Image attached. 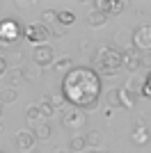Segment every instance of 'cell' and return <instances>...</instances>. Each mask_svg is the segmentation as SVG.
I'll return each mask as SVG.
<instances>
[{
    "mask_svg": "<svg viewBox=\"0 0 151 153\" xmlns=\"http://www.w3.org/2000/svg\"><path fill=\"white\" fill-rule=\"evenodd\" d=\"M62 94L76 110H94L101 96V78L94 69L73 66L62 78Z\"/></svg>",
    "mask_w": 151,
    "mask_h": 153,
    "instance_id": "6da1fadb",
    "label": "cell"
},
{
    "mask_svg": "<svg viewBox=\"0 0 151 153\" xmlns=\"http://www.w3.org/2000/svg\"><path fill=\"white\" fill-rule=\"evenodd\" d=\"M94 66H96L99 73H103V76H117L119 69L124 66V53L114 51L110 46H103V48H99L96 55H94Z\"/></svg>",
    "mask_w": 151,
    "mask_h": 153,
    "instance_id": "7a4b0ae2",
    "label": "cell"
},
{
    "mask_svg": "<svg viewBox=\"0 0 151 153\" xmlns=\"http://www.w3.org/2000/svg\"><path fill=\"white\" fill-rule=\"evenodd\" d=\"M23 37V30H21L19 21L14 19H2L0 21V44L2 46H9L14 41H19Z\"/></svg>",
    "mask_w": 151,
    "mask_h": 153,
    "instance_id": "3957f363",
    "label": "cell"
},
{
    "mask_svg": "<svg viewBox=\"0 0 151 153\" xmlns=\"http://www.w3.org/2000/svg\"><path fill=\"white\" fill-rule=\"evenodd\" d=\"M133 48L138 53H151V23L133 30Z\"/></svg>",
    "mask_w": 151,
    "mask_h": 153,
    "instance_id": "277c9868",
    "label": "cell"
},
{
    "mask_svg": "<svg viewBox=\"0 0 151 153\" xmlns=\"http://www.w3.org/2000/svg\"><path fill=\"white\" fill-rule=\"evenodd\" d=\"M23 37L34 46L46 44V39L50 37V30L44 25V23H30L28 27H23Z\"/></svg>",
    "mask_w": 151,
    "mask_h": 153,
    "instance_id": "5b68a950",
    "label": "cell"
},
{
    "mask_svg": "<svg viewBox=\"0 0 151 153\" xmlns=\"http://www.w3.org/2000/svg\"><path fill=\"white\" fill-rule=\"evenodd\" d=\"M53 59H55V51H53L48 44L34 46V51H32V62L37 64V66H48V64H53Z\"/></svg>",
    "mask_w": 151,
    "mask_h": 153,
    "instance_id": "8992f818",
    "label": "cell"
},
{
    "mask_svg": "<svg viewBox=\"0 0 151 153\" xmlns=\"http://www.w3.org/2000/svg\"><path fill=\"white\" fill-rule=\"evenodd\" d=\"M62 126L64 128H69V130H76V128H82L85 126V114H82V110H67L62 114Z\"/></svg>",
    "mask_w": 151,
    "mask_h": 153,
    "instance_id": "52a82bcc",
    "label": "cell"
},
{
    "mask_svg": "<svg viewBox=\"0 0 151 153\" xmlns=\"http://www.w3.org/2000/svg\"><path fill=\"white\" fill-rule=\"evenodd\" d=\"M14 142H16V146H19L23 153H28V151H34L37 137H34V133H30V130H21V133H16Z\"/></svg>",
    "mask_w": 151,
    "mask_h": 153,
    "instance_id": "ba28073f",
    "label": "cell"
},
{
    "mask_svg": "<svg viewBox=\"0 0 151 153\" xmlns=\"http://www.w3.org/2000/svg\"><path fill=\"white\" fill-rule=\"evenodd\" d=\"M149 140H151V135L144 128V119H138L135 121V130H133V142H138L140 146H144V144H149Z\"/></svg>",
    "mask_w": 151,
    "mask_h": 153,
    "instance_id": "9c48e42d",
    "label": "cell"
},
{
    "mask_svg": "<svg viewBox=\"0 0 151 153\" xmlns=\"http://www.w3.org/2000/svg\"><path fill=\"white\" fill-rule=\"evenodd\" d=\"M124 66H126L128 71H138V69H140V53L135 51L133 46L124 51Z\"/></svg>",
    "mask_w": 151,
    "mask_h": 153,
    "instance_id": "30bf717a",
    "label": "cell"
},
{
    "mask_svg": "<svg viewBox=\"0 0 151 153\" xmlns=\"http://www.w3.org/2000/svg\"><path fill=\"white\" fill-rule=\"evenodd\" d=\"M87 23H89L92 27H101V25H105V23H108V14L96 12V9H94V12H89V14H87Z\"/></svg>",
    "mask_w": 151,
    "mask_h": 153,
    "instance_id": "8fae6325",
    "label": "cell"
},
{
    "mask_svg": "<svg viewBox=\"0 0 151 153\" xmlns=\"http://www.w3.org/2000/svg\"><path fill=\"white\" fill-rule=\"evenodd\" d=\"M41 78V66H37V64H25L23 66V80H39Z\"/></svg>",
    "mask_w": 151,
    "mask_h": 153,
    "instance_id": "7c38bea8",
    "label": "cell"
},
{
    "mask_svg": "<svg viewBox=\"0 0 151 153\" xmlns=\"http://www.w3.org/2000/svg\"><path fill=\"white\" fill-rule=\"evenodd\" d=\"M119 96H121V108H135V98L138 96L133 94V91H128L126 87H119Z\"/></svg>",
    "mask_w": 151,
    "mask_h": 153,
    "instance_id": "4fadbf2b",
    "label": "cell"
},
{
    "mask_svg": "<svg viewBox=\"0 0 151 153\" xmlns=\"http://www.w3.org/2000/svg\"><path fill=\"white\" fill-rule=\"evenodd\" d=\"M101 142H103V137H101L99 130H87V133H85V144H87V146L99 149V146H101Z\"/></svg>",
    "mask_w": 151,
    "mask_h": 153,
    "instance_id": "5bb4252c",
    "label": "cell"
},
{
    "mask_svg": "<svg viewBox=\"0 0 151 153\" xmlns=\"http://www.w3.org/2000/svg\"><path fill=\"white\" fill-rule=\"evenodd\" d=\"M46 101L50 103V105H53V108H62L64 103H67V98H64V94H62V89L60 91H50V96H46Z\"/></svg>",
    "mask_w": 151,
    "mask_h": 153,
    "instance_id": "9a60e30c",
    "label": "cell"
},
{
    "mask_svg": "<svg viewBox=\"0 0 151 153\" xmlns=\"http://www.w3.org/2000/svg\"><path fill=\"white\" fill-rule=\"evenodd\" d=\"M57 23H62V25H73L76 14L69 12V9H60V12H57Z\"/></svg>",
    "mask_w": 151,
    "mask_h": 153,
    "instance_id": "2e32d148",
    "label": "cell"
},
{
    "mask_svg": "<svg viewBox=\"0 0 151 153\" xmlns=\"http://www.w3.org/2000/svg\"><path fill=\"white\" fill-rule=\"evenodd\" d=\"M105 101L110 108H121V96H119V87H114L105 94Z\"/></svg>",
    "mask_w": 151,
    "mask_h": 153,
    "instance_id": "e0dca14e",
    "label": "cell"
},
{
    "mask_svg": "<svg viewBox=\"0 0 151 153\" xmlns=\"http://www.w3.org/2000/svg\"><path fill=\"white\" fill-rule=\"evenodd\" d=\"M16 98H19V91L14 89V87H5V89L0 91V105L2 103H14Z\"/></svg>",
    "mask_w": 151,
    "mask_h": 153,
    "instance_id": "ac0fdd59",
    "label": "cell"
},
{
    "mask_svg": "<svg viewBox=\"0 0 151 153\" xmlns=\"http://www.w3.org/2000/svg\"><path fill=\"white\" fill-rule=\"evenodd\" d=\"M32 133H34V137H37V140H48V137H50V126L41 121V123H37V128H34Z\"/></svg>",
    "mask_w": 151,
    "mask_h": 153,
    "instance_id": "d6986e66",
    "label": "cell"
},
{
    "mask_svg": "<svg viewBox=\"0 0 151 153\" xmlns=\"http://www.w3.org/2000/svg\"><path fill=\"white\" fill-rule=\"evenodd\" d=\"M25 119H28V121H39V119H41V110H39V105H28V110H25Z\"/></svg>",
    "mask_w": 151,
    "mask_h": 153,
    "instance_id": "ffe728a7",
    "label": "cell"
},
{
    "mask_svg": "<svg viewBox=\"0 0 151 153\" xmlns=\"http://www.w3.org/2000/svg\"><path fill=\"white\" fill-rule=\"evenodd\" d=\"M85 146H87V144H85V137H80V135H73V137L69 140V149L71 151H82Z\"/></svg>",
    "mask_w": 151,
    "mask_h": 153,
    "instance_id": "44dd1931",
    "label": "cell"
},
{
    "mask_svg": "<svg viewBox=\"0 0 151 153\" xmlns=\"http://www.w3.org/2000/svg\"><path fill=\"white\" fill-rule=\"evenodd\" d=\"M142 87H144V82H140L138 78H131V80L126 82V89H128V91H133L135 96H138V94H142Z\"/></svg>",
    "mask_w": 151,
    "mask_h": 153,
    "instance_id": "7402d4cb",
    "label": "cell"
},
{
    "mask_svg": "<svg viewBox=\"0 0 151 153\" xmlns=\"http://www.w3.org/2000/svg\"><path fill=\"white\" fill-rule=\"evenodd\" d=\"M71 69H73V62H71L69 57H62V59L55 62V71H67V73H69Z\"/></svg>",
    "mask_w": 151,
    "mask_h": 153,
    "instance_id": "603a6c76",
    "label": "cell"
},
{
    "mask_svg": "<svg viewBox=\"0 0 151 153\" xmlns=\"http://www.w3.org/2000/svg\"><path fill=\"white\" fill-rule=\"evenodd\" d=\"M53 21H57V12L55 9H46V12H41V23H53Z\"/></svg>",
    "mask_w": 151,
    "mask_h": 153,
    "instance_id": "cb8c5ba5",
    "label": "cell"
},
{
    "mask_svg": "<svg viewBox=\"0 0 151 153\" xmlns=\"http://www.w3.org/2000/svg\"><path fill=\"white\" fill-rule=\"evenodd\" d=\"M124 9H126V2H124V0H114V2L110 0V14H121Z\"/></svg>",
    "mask_w": 151,
    "mask_h": 153,
    "instance_id": "d4e9b609",
    "label": "cell"
},
{
    "mask_svg": "<svg viewBox=\"0 0 151 153\" xmlns=\"http://www.w3.org/2000/svg\"><path fill=\"white\" fill-rule=\"evenodd\" d=\"M39 110H41V117H53V114H55V108H53L48 101L41 103V105H39Z\"/></svg>",
    "mask_w": 151,
    "mask_h": 153,
    "instance_id": "484cf974",
    "label": "cell"
},
{
    "mask_svg": "<svg viewBox=\"0 0 151 153\" xmlns=\"http://www.w3.org/2000/svg\"><path fill=\"white\" fill-rule=\"evenodd\" d=\"M140 66L151 71V53H140Z\"/></svg>",
    "mask_w": 151,
    "mask_h": 153,
    "instance_id": "4316f807",
    "label": "cell"
},
{
    "mask_svg": "<svg viewBox=\"0 0 151 153\" xmlns=\"http://www.w3.org/2000/svg\"><path fill=\"white\" fill-rule=\"evenodd\" d=\"M142 94H144V96H149V98H151V73L147 76V80H144V87H142Z\"/></svg>",
    "mask_w": 151,
    "mask_h": 153,
    "instance_id": "83f0119b",
    "label": "cell"
},
{
    "mask_svg": "<svg viewBox=\"0 0 151 153\" xmlns=\"http://www.w3.org/2000/svg\"><path fill=\"white\" fill-rule=\"evenodd\" d=\"M9 59H12V64H21V62H23V53H21V51H14Z\"/></svg>",
    "mask_w": 151,
    "mask_h": 153,
    "instance_id": "f1b7e54d",
    "label": "cell"
},
{
    "mask_svg": "<svg viewBox=\"0 0 151 153\" xmlns=\"http://www.w3.org/2000/svg\"><path fill=\"white\" fill-rule=\"evenodd\" d=\"M23 78V69H12V80L16 82V80H21Z\"/></svg>",
    "mask_w": 151,
    "mask_h": 153,
    "instance_id": "f546056e",
    "label": "cell"
},
{
    "mask_svg": "<svg viewBox=\"0 0 151 153\" xmlns=\"http://www.w3.org/2000/svg\"><path fill=\"white\" fill-rule=\"evenodd\" d=\"M7 73V59L5 57H0V78Z\"/></svg>",
    "mask_w": 151,
    "mask_h": 153,
    "instance_id": "4dcf8cb0",
    "label": "cell"
},
{
    "mask_svg": "<svg viewBox=\"0 0 151 153\" xmlns=\"http://www.w3.org/2000/svg\"><path fill=\"white\" fill-rule=\"evenodd\" d=\"M87 153H110V151H108V149H89Z\"/></svg>",
    "mask_w": 151,
    "mask_h": 153,
    "instance_id": "1f68e13d",
    "label": "cell"
},
{
    "mask_svg": "<svg viewBox=\"0 0 151 153\" xmlns=\"http://www.w3.org/2000/svg\"><path fill=\"white\" fill-rule=\"evenodd\" d=\"M32 2H34V0H19L21 7H28V5H32Z\"/></svg>",
    "mask_w": 151,
    "mask_h": 153,
    "instance_id": "d6a6232c",
    "label": "cell"
},
{
    "mask_svg": "<svg viewBox=\"0 0 151 153\" xmlns=\"http://www.w3.org/2000/svg\"><path fill=\"white\" fill-rule=\"evenodd\" d=\"M0 117H2V105H0Z\"/></svg>",
    "mask_w": 151,
    "mask_h": 153,
    "instance_id": "836d02e7",
    "label": "cell"
},
{
    "mask_svg": "<svg viewBox=\"0 0 151 153\" xmlns=\"http://www.w3.org/2000/svg\"><path fill=\"white\" fill-rule=\"evenodd\" d=\"M28 153H37V151H28Z\"/></svg>",
    "mask_w": 151,
    "mask_h": 153,
    "instance_id": "e575fe53",
    "label": "cell"
},
{
    "mask_svg": "<svg viewBox=\"0 0 151 153\" xmlns=\"http://www.w3.org/2000/svg\"><path fill=\"white\" fill-rule=\"evenodd\" d=\"M60 153H67V151H60Z\"/></svg>",
    "mask_w": 151,
    "mask_h": 153,
    "instance_id": "d590c367",
    "label": "cell"
},
{
    "mask_svg": "<svg viewBox=\"0 0 151 153\" xmlns=\"http://www.w3.org/2000/svg\"><path fill=\"white\" fill-rule=\"evenodd\" d=\"M0 153H5V151H0Z\"/></svg>",
    "mask_w": 151,
    "mask_h": 153,
    "instance_id": "8d00e7d4",
    "label": "cell"
}]
</instances>
